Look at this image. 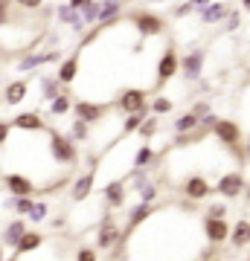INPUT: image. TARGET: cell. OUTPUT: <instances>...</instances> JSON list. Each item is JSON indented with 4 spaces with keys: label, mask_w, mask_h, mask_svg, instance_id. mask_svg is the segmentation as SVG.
<instances>
[{
    "label": "cell",
    "mask_w": 250,
    "mask_h": 261,
    "mask_svg": "<svg viewBox=\"0 0 250 261\" xmlns=\"http://www.w3.org/2000/svg\"><path fill=\"white\" fill-rule=\"evenodd\" d=\"M102 200H105V209H108V212L122 209L125 200H128V186H125L122 180H111V183L102 189Z\"/></svg>",
    "instance_id": "obj_14"
},
{
    "label": "cell",
    "mask_w": 250,
    "mask_h": 261,
    "mask_svg": "<svg viewBox=\"0 0 250 261\" xmlns=\"http://www.w3.org/2000/svg\"><path fill=\"white\" fill-rule=\"evenodd\" d=\"M79 70H82V56H79V53H73V56H67V58H61V61H58L56 79L64 84V87H70V84L79 79Z\"/></svg>",
    "instance_id": "obj_16"
},
{
    "label": "cell",
    "mask_w": 250,
    "mask_h": 261,
    "mask_svg": "<svg viewBox=\"0 0 250 261\" xmlns=\"http://www.w3.org/2000/svg\"><path fill=\"white\" fill-rule=\"evenodd\" d=\"M47 215H50V206L41 200V203H32V209H29L27 218L32 221V224H41V221H47Z\"/></svg>",
    "instance_id": "obj_36"
},
{
    "label": "cell",
    "mask_w": 250,
    "mask_h": 261,
    "mask_svg": "<svg viewBox=\"0 0 250 261\" xmlns=\"http://www.w3.org/2000/svg\"><path fill=\"white\" fill-rule=\"evenodd\" d=\"M3 186L9 189L12 197H35V183L27 177V174H18V171H12V174H3Z\"/></svg>",
    "instance_id": "obj_13"
},
{
    "label": "cell",
    "mask_w": 250,
    "mask_h": 261,
    "mask_svg": "<svg viewBox=\"0 0 250 261\" xmlns=\"http://www.w3.org/2000/svg\"><path fill=\"white\" fill-rule=\"evenodd\" d=\"M148 111H151V116H166V113L175 111V102L166 99V96H157V99H151V102H148Z\"/></svg>",
    "instance_id": "obj_32"
},
{
    "label": "cell",
    "mask_w": 250,
    "mask_h": 261,
    "mask_svg": "<svg viewBox=\"0 0 250 261\" xmlns=\"http://www.w3.org/2000/svg\"><path fill=\"white\" fill-rule=\"evenodd\" d=\"M244 142H250V134H247V140H244Z\"/></svg>",
    "instance_id": "obj_53"
},
{
    "label": "cell",
    "mask_w": 250,
    "mask_h": 261,
    "mask_svg": "<svg viewBox=\"0 0 250 261\" xmlns=\"http://www.w3.org/2000/svg\"><path fill=\"white\" fill-rule=\"evenodd\" d=\"M247 247H250V232H247Z\"/></svg>",
    "instance_id": "obj_51"
},
{
    "label": "cell",
    "mask_w": 250,
    "mask_h": 261,
    "mask_svg": "<svg viewBox=\"0 0 250 261\" xmlns=\"http://www.w3.org/2000/svg\"><path fill=\"white\" fill-rule=\"evenodd\" d=\"M137 197L143 200V203H154V200L160 197V186L154 183V180H146V183L137 189Z\"/></svg>",
    "instance_id": "obj_33"
},
{
    "label": "cell",
    "mask_w": 250,
    "mask_h": 261,
    "mask_svg": "<svg viewBox=\"0 0 250 261\" xmlns=\"http://www.w3.org/2000/svg\"><path fill=\"white\" fill-rule=\"evenodd\" d=\"M12 6H15V0H0V29L12 20Z\"/></svg>",
    "instance_id": "obj_39"
},
{
    "label": "cell",
    "mask_w": 250,
    "mask_h": 261,
    "mask_svg": "<svg viewBox=\"0 0 250 261\" xmlns=\"http://www.w3.org/2000/svg\"><path fill=\"white\" fill-rule=\"evenodd\" d=\"M73 93H70V87H64L61 93L50 102V116H67V113H73Z\"/></svg>",
    "instance_id": "obj_24"
},
{
    "label": "cell",
    "mask_w": 250,
    "mask_h": 261,
    "mask_svg": "<svg viewBox=\"0 0 250 261\" xmlns=\"http://www.w3.org/2000/svg\"><path fill=\"white\" fill-rule=\"evenodd\" d=\"M6 261H15V255H12V258H6Z\"/></svg>",
    "instance_id": "obj_52"
},
{
    "label": "cell",
    "mask_w": 250,
    "mask_h": 261,
    "mask_svg": "<svg viewBox=\"0 0 250 261\" xmlns=\"http://www.w3.org/2000/svg\"><path fill=\"white\" fill-rule=\"evenodd\" d=\"M241 195H244V197H247V200H250V183H247V186H244V192H241Z\"/></svg>",
    "instance_id": "obj_48"
},
{
    "label": "cell",
    "mask_w": 250,
    "mask_h": 261,
    "mask_svg": "<svg viewBox=\"0 0 250 261\" xmlns=\"http://www.w3.org/2000/svg\"><path fill=\"white\" fill-rule=\"evenodd\" d=\"M157 130H160V116H146V122L137 128V137L143 142H148V140H154Z\"/></svg>",
    "instance_id": "obj_31"
},
{
    "label": "cell",
    "mask_w": 250,
    "mask_h": 261,
    "mask_svg": "<svg viewBox=\"0 0 250 261\" xmlns=\"http://www.w3.org/2000/svg\"><path fill=\"white\" fill-rule=\"evenodd\" d=\"M241 9H244V12H250V0H241Z\"/></svg>",
    "instance_id": "obj_47"
},
{
    "label": "cell",
    "mask_w": 250,
    "mask_h": 261,
    "mask_svg": "<svg viewBox=\"0 0 250 261\" xmlns=\"http://www.w3.org/2000/svg\"><path fill=\"white\" fill-rule=\"evenodd\" d=\"M128 23L134 27V32H137L140 38H160L166 35V18H160L157 12H148V9H134L128 15Z\"/></svg>",
    "instance_id": "obj_2"
},
{
    "label": "cell",
    "mask_w": 250,
    "mask_h": 261,
    "mask_svg": "<svg viewBox=\"0 0 250 261\" xmlns=\"http://www.w3.org/2000/svg\"><path fill=\"white\" fill-rule=\"evenodd\" d=\"M146 105H148V93L143 87H125V90H120V96L111 102V108L120 111V113H134V111H140V108H146Z\"/></svg>",
    "instance_id": "obj_10"
},
{
    "label": "cell",
    "mask_w": 250,
    "mask_h": 261,
    "mask_svg": "<svg viewBox=\"0 0 250 261\" xmlns=\"http://www.w3.org/2000/svg\"><path fill=\"white\" fill-rule=\"evenodd\" d=\"M50 134V157L56 160L58 166L64 168H73L76 163H79V148H76V142L67 137V134H61V130H47Z\"/></svg>",
    "instance_id": "obj_3"
},
{
    "label": "cell",
    "mask_w": 250,
    "mask_h": 261,
    "mask_svg": "<svg viewBox=\"0 0 250 261\" xmlns=\"http://www.w3.org/2000/svg\"><path fill=\"white\" fill-rule=\"evenodd\" d=\"M213 134L215 140H218V145L221 148H227L233 154V160L239 163V166H244V154H241V145H244V134H241L239 128V122H233V119H218L213 125Z\"/></svg>",
    "instance_id": "obj_1"
},
{
    "label": "cell",
    "mask_w": 250,
    "mask_h": 261,
    "mask_svg": "<svg viewBox=\"0 0 250 261\" xmlns=\"http://www.w3.org/2000/svg\"><path fill=\"white\" fill-rule=\"evenodd\" d=\"M204 67H207V49L195 47V49H189V53L180 56V70L177 73L184 75V82H201Z\"/></svg>",
    "instance_id": "obj_8"
},
{
    "label": "cell",
    "mask_w": 250,
    "mask_h": 261,
    "mask_svg": "<svg viewBox=\"0 0 250 261\" xmlns=\"http://www.w3.org/2000/svg\"><path fill=\"white\" fill-rule=\"evenodd\" d=\"M67 137H70L73 142H90V125L73 116V122H70V130H67Z\"/></svg>",
    "instance_id": "obj_29"
},
{
    "label": "cell",
    "mask_w": 250,
    "mask_h": 261,
    "mask_svg": "<svg viewBox=\"0 0 250 261\" xmlns=\"http://www.w3.org/2000/svg\"><path fill=\"white\" fill-rule=\"evenodd\" d=\"M120 18H122V0H99V18H96V27L111 29Z\"/></svg>",
    "instance_id": "obj_19"
},
{
    "label": "cell",
    "mask_w": 250,
    "mask_h": 261,
    "mask_svg": "<svg viewBox=\"0 0 250 261\" xmlns=\"http://www.w3.org/2000/svg\"><path fill=\"white\" fill-rule=\"evenodd\" d=\"M210 261H221V258H218V255H213V258H210Z\"/></svg>",
    "instance_id": "obj_50"
},
{
    "label": "cell",
    "mask_w": 250,
    "mask_h": 261,
    "mask_svg": "<svg viewBox=\"0 0 250 261\" xmlns=\"http://www.w3.org/2000/svg\"><path fill=\"white\" fill-rule=\"evenodd\" d=\"M93 186H96V168L84 171L82 177L73 180V186H70V197H73V203H84V200L93 195Z\"/></svg>",
    "instance_id": "obj_18"
},
{
    "label": "cell",
    "mask_w": 250,
    "mask_h": 261,
    "mask_svg": "<svg viewBox=\"0 0 250 261\" xmlns=\"http://www.w3.org/2000/svg\"><path fill=\"white\" fill-rule=\"evenodd\" d=\"M61 90H64V84L56 79V73H44L41 75V99H44V102H53Z\"/></svg>",
    "instance_id": "obj_25"
},
{
    "label": "cell",
    "mask_w": 250,
    "mask_h": 261,
    "mask_svg": "<svg viewBox=\"0 0 250 261\" xmlns=\"http://www.w3.org/2000/svg\"><path fill=\"white\" fill-rule=\"evenodd\" d=\"M67 6H73V9H82L84 0H67Z\"/></svg>",
    "instance_id": "obj_46"
},
{
    "label": "cell",
    "mask_w": 250,
    "mask_h": 261,
    "mask_svg": "<svg viewBox=\"0 0 250 261\" xmlns=\"http://www.w3.org/2000/svg\"><path fill=\"white\" fill-rule=\"evenodd\" d=\"M0 261H6V252H3V247H0Z\"/></svg>",
    "instance_id": "obj_49"
},
{
    "label": "cell",
    "mask_w": 250,
    "mask_h": 261,
    "mask_svg": "<svg viewBox=\"0 0 250 261\" xmlns=\"http://www.w3.org/2000/svg\"><path fill=\"white\" fill-rule=\"evenodd\" d=\"M12 128H18V130H29V134H41V130H50V125L44 122V116L38 111H24L18 113L15 119H12Z\"/></svg>",
    "instance_id": "obj_17"
},
{
    "label": "cell",
    "mask_w": 250,
    "mask_h": 261,
    "mask_svg": "<svg viewBox=\"0 0 250 261\" xmlns=\"http://www.w3.org/2000/svg\"><path fill=\"white\" fill-rule=\"evenodd\" d=\"M230 9H233L230 0H213V3L204 6L198 15H201V23H204V27H215V23H224V18H227Z\"/></svg>",
    "instance_id": "obj_20"
},
{
    "label": "cell",
    "mask_w": 250,
    "mask_h": 261,
    "mask_svg": "<svg viewBox=\"0 0 250 261\" xmlns=\"http://www.w3.org/2000/svg\"><path fill=\"white\" fill-rule=\"evenodd\" d=\"M189 130H198V116L192 111L175 116V134H189Z\"/></svg>",
    "instance_id": "obj_30"
},
{
    "label": "cell",
    "mask_w": 250,
    "mask_h": 261,
    "mask_svg": "<svg viewBox=\"0 0 250 261\" xmlns=\"http://www.w3.org/2000/svg\"><path fill=\"white\" fill-rule=\"evenodd\" d=\"M111 102H90V99H76L73 102V116L76 119L87 122V125H99V122H105V116L111 113Z\"/></svg>",
    "instance_id": "obj_4"
},
{
    "label": "cell",
    "mask_w": 250,
    "mask_h": 261,
    "mask_svg": "<svg viewBox=\"0 0 250 261\" xmlns=\"http://www.w3.org/2000/svg\"><path fill=\"white\" fill-rule=\"evenodd\" d=\"M146 116H151V111H148V105L146 108H140V111L134 113H125V122H122V137H131V134H137V128L146 122Z\"/></svg>",
    "instance_id": "obj_27"
},
{
    "label": "cell",
    "mask_w": 250,
    "mask_h": 261,
    "mask_svg": "<svg viewBox=\"0 0 250 261\" xmlns=\"http://www.w3.org/2000/svg\"><path fill=\"white\" fill-rule=\"evenodd\" d=\"M61 49H47V53H41V49H32V53H24L18 61V73H35L38 67H47V64H58L61 61Z\"/></svg>",
    "instance_id": "obj_9"
},
{
    "label": "cell",
    "mask_w": 250,
    "mask_h": 261,
    "mask_svg": "<svg viewBox=\"0 0 250 261\" xmlns=\"http://www.w3.org/2000/svg\"><path fill=\"white\" fill-rule=\"evenodd\" d=\"M27 229H29L27 221H24V218H15V221H12L6 229H3V238H0V241L6 244V247H12V250H15V244L20 241V235L27 232Z\"/></svg>",
    "instance_id": "obj_26"
},
{
    "label": "cell",
    "mask_w": 250,
    "mask_h": 261,
    "mask_svg": "<svg viewBox=\"0 0 250 261\" xmlns=\"http://www.w3.org/2000/svg\"><path fill=\"white\" fill-rule=\"evenodd\" d=\"M56 20L61 23V27H67L70 32H76V35H84V20H82V15H79V9H73V6H67V3H58L56 9Z\"/></svg>",
    "instance_id": "obj_15"
},
{
    "label": "cell",
    "mask_w": 250,
    "mask_h": 261,
    "mask_svg": "<svg viewBox=\"0 0 250 261\" xmlns=\"http://www.w3.org/2000/svg\"><path fill=\"white\" fill-rule=\"evenodd\" d=\"M247 232H250L247 218H239V221L230 226V238H227V241H230L233 250H244V247H247Z\"/></svg>",
    "instance_id": "obj_23"
},
{
    "label": "cell",
    "mask_w": 250,
    "mask_h": 261,
    "mask_svg": "<svg viewBox=\"0 0 250 261\" xmlns=\"http://www.w3.org/2000/svg\"><path fill=\"white\" fill-rule=\"evenodd\" d=\"M192 12H195V6L189 3V0H186V3H177L172 15H175V18H186V15H192Z\"/></svg>",
    "instance_id": "obj_42"
},
{
    "label": "cell",
    "mask_w": 250,
    "mask_h": 261,
    "mask_svg": "<svg viewBox=\"0 0 250 261\" xmlns=\"http://www.w3.org/2000/svg\"><path fill=\"white\" fill-rule=\"evenodd\" d=\"M189 3H192V6H195V12H201V9H204V6H210L213 0H189Z\"/></svg>",
    "instance_id": "obj_45"
},
{
    "label": "cell",
    "mask_w": 250,
    "mask_h": 261,
    "mask_svg": "<svg viewBox=\"0 0 250 261\" xmlns=\"http://www.w3.org/2000/svg\"><path fill=\"white\" fill-rule=\"evenodd\" d=\"M41 244H44V232L27 229V232L20 235V241L15 244V258H18V255H27V252H35Z\"/></svg>",
    "instance_id": "obj_22"
},
{
    "label": "cell",
    "mask_w": 250,
    "mask_h": 261,
    "mask_svg": "<svg viewBox=\"0 0 250 261\" xmlns=\"http://www.w3.org/2000/svg\"><path fill=\"white\" fill-rule=\"evenodd\" d=\"M15 6L20 12H41L44 9V0H15Z\"/></svg>",
    "instance_id": "obj_40"
},
{
    "label": "cell",
    "mask_w": 250,
    "mask_h": 261,
    "mask_svg": "<svg viewBox=\"0 0 250 261\" xmlns=\"http://www.w3.org/2000/svg\"><path fill=\"white\" fill-rule=\"evenodd\" d=\"M180 195H184L186 200H192V203H201V200H210V197L215 195V186L204 177V174H189V177H184V183H180Z\"/></svg>",
    "instance_id": "obj_7"
},
{
    "label": "cell",
    "mask_w": 250,
    "mask_h": 261,
    "mask_svg": "<svg viewBox=\"0 0 250 261\" xmlns=\"http://www.w3.org/2000/svg\"><path fill=\"white\" fill-rule=\"evenodd\" d=\"M27 93H29V82L27 79H15V82H9L6 90H3V105L15 108V105H20L27 99Z\"/></svg>",
    "instance_id": "obj_21"
},
{
    "label": "cell",
    "mask_w": 250,
    "mask_h": 261,
    "mask_svg": "<svg viewBox=\"0 0 250 261\" xmlns=\"http://www.w3.org/2000/svg\"><path fill=\"white\" fill-rule=\"evenodd\" d=\"M154 163H160V154L148 142H143L137 148V154H134V168H151Z\"/></svg>",
    "instance_id": "obj_28"
},
{
    "label": "cell",
    "mask_w": 250,
    "mask_h": 261,
    "mask_svg": "<svg viewBox=\"0 0 250 261\" xmlns=\"http://www.w3.org/2000/svg\"><path fill=\"white\" fill-rule=\"evenodd\" d=\"M79 15H82L84 27H93L96 18H99V0H84V6L79 9Z\"/></svg>",
    "instance_id": "obj_34"
},
{
    "label": "cell",
    "mask_w": 250,
    "mask_h": 261,
    "mask_svg": "<svg viewBox=\"0 0 250 261\" xmlns=\"http://www.w3.org/2000/svg\"><path fill=\"white\" fill-rule=\"evenodd\" d=\"M177 70H180V56H177L175 44H169V47L163 49V56L157 58V67H154V87L169 84L177 75Z\"/></svg>",
    "instance_id": "obj_6"
},
{
    "label": "cell",
    "mask_w": 250,
    "mask_h": 261,
    "mask_svg": "<svg viewBox=\"0 0 250 261\" xmlns=\"http://www.w3.org/2000/svg\"><path fill=\"white\" fill-rule=\"evenodd\" d=\"M76 261H99V255H96V247H79L76 250Z\"/></svg>",
    "instance_id": "obj_41"
},
{
    "label": "cell",
    "mask_w": 250,
    "mask_h": 261,
    "mask_svg": "<svg viewBox=\"0 0 250 261\" xmlns=\"http://www.w3.org/2000/svg\"><path fill=\"white\" fill-rule=\"evenodd\" d=\"M204 218H227V206H224L221 200H215V203H207Z\"/></svg>",
    "instance_id": "obj_38"
},
{
    "label": "cell",
    "mask_w": 250,
    "mask_h": 261,
    "mask_svg": "<svg viewBox=\"0 0 250 261\" xmlns=\"http://www.w3.org/2000/svg\"><path fill=\"white\" fill-rule=\"evenodd\" d=\"M192 113L201 119V116H207V113H213V108H210V102H198V105L192 108Z\"/></svg>",
    "instance_id": "obj_44"
},
{
    "label": "cell",
    "mask_w": 250,
    "mask_h": 261,
    "mask_svg": "<svg viewBox=\"0 0 250 261\" xmlns=\"http://www.w3.org/2000/svg\"><path fill=\"white\" fill-rule=\"evenodd\" d=\"M9 137H12V122H3V119H0V148L9 142Z\"/></svg>",
    "instance_id": "obj_43"
},
{
    "label": "cell",
    "mask_w": 250,
    "mask_h": 261,
    "mask_svg": "<svg viewBox=\"0 0 250 261\" xmlns=\"http://www.w3.org/2000/svg\"><path fill=\"white\" fill-rule=\"evenodd\" d=\"M244 186H247V180L241 171H224L215 183V195H221L224 200H236V197H241Z\"/></svg>",
    "instance_id": "obj_11"
},
{
    "label": "cell",
    "mask_w": 250,
    "mask_h": 261,
    "mask_svg": "<svg viewBox=\"0 0 250 261\" xmlns=\"http://www.w3.org/2000/svg\"><path fill=\"white\" fill-rule=\"evenodd\" d=\"M122 226L113 221V215L105 209V218H102V224H99V229H96V250H105V252H111L113 247H120L122 244Z\"/></svg>",
    "instance_id": "obj_5"
},
{
    "label": "cell",
    "mask_w": 250,
    "mask_h": 261,
    "mask_svg": "<svg viewBox=\"0 0 250 261\" xmlns=\"http://www.w3.org/2000/svg\"><path fill=\"white\" fill-rule=\"evenodd\" d=\"M239 27H241V12L230 9L227 12V18H224V29H227V32H239Z\"/></svg>",
    "instance_id": "obj_37"
},
{
    "label": "cell",
    "mask_w": 250,
    "mask_h": 261,
    "mask_svg": "<svg viewBox=\"0 0 250 261\" xmlns=\"http://www.w3.org/2000/svg\"><path fill=\"white\" fill-rule=\"evenodd\" d=\"M32 203H35L32 197H12V200H9L6 206H9V209H12L15 215H18V218H27L29 209H32Z\"/></svg>",
    "instance_id": "obj_35"
},
{
    "label": "cell",
    "mask_w": 250,
    "mask_h": 261,
    "mask_svg": "<svg viewBox=\"0 0 250 261\" xmlns=\"http://www.w3.org/2000/svg\"><path fill=\"white\" fill-rule=\"evenodd\" d=\"M201 229H204L207 244H213V247H221V244L230 238V224H227V218H204V221H201Z\"/></svg>",
    "instance_id": "obj_12"
}]
</instances>
